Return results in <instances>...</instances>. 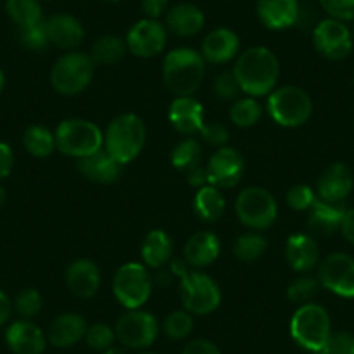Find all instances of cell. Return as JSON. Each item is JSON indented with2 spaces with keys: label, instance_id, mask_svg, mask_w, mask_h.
<instances>
[{
  "label": "cell",
  "instance_id": "obj_1",
  "mask_svg": "<svg viewBox=\"0 0 354 354\" xmlns=\"http://www.w3.org/2000/svg\"><path fill=\"white\" fill-rule=\"evenodd\" d=\"M233 73L240 84L241 93L252 97L270 96L278 84L280 63L268 47H250L240 54Z\"/></svg>",
  "mask_w": 354,
  "mask_h": 354
},
{
  "label": "cell",
  "instance_id": "obj_2",
  "mask_svg": "<svg viewBox=\"0 0 354 354\" xmlns=\"http://www.w3.org/2000/svg\"><path fill=\"white\" fill-rule=\"evenodd\" d=\"M205 59L195 49L179 47L170 50L163 59V80L177 96H193L202 85Z\"/></svg>",
  "mask_w": 354,
  "mask_h": 354
},
{
  "label": "cell",
  "instance_id": "obj_3",
  "mask_svg": "<svg viewBox=\"0 0 354 354\" xmlns=\"http://www.w3.org/2000/svg\"><path fill=\"white\" fill-rule=\"evenodd\" d=\"M146 145V125L138 115L124 113L110 122L104 132V149L120 165L132 162Z\"/></svg>",
  "mask_w": 354,
  "mask_h": 354
},
{
  "label": "cell",
  "instance_id": "obj_4",
  "mask_svg": "<svg viewBox=\"0 0 354 354\" xmlns=\"http://www.w3.org/2000/svg\"><path fill=\"white\" fill-rule=\"evenodd\" d=\"M54 138H56V148L63 155L78 160L94 155L104 146V134L101 129L84 118H70L61 122L54 132Z\"/></svg>",
  "mask_w": 354,
  "mask_h": 354
},
{
  "label": "cell",
  "instance_id": "obj_5",
  "mask_svg": "<svg viewBox=\"0 0 354 354\" xmlns=\"http://www.w3.org/2000/svg\"><path fill=\"white\" fill-rule=\"evenodd\" d=\"M290 333L299 346L319 354L332 333V322L326 309L315 302L302 304L292 316Z\"/></svg>",
  "mask_w": 354,
  "mask_h": 354
},
{
  "label": "cell",
  "instance_id": "obj_6",
  "mask_svg": "<svg viewBox=\"0 0 354 354\" xmlns=\"http://www.w3.org/2000/svg\"><path fill=\"white\" fill-rule=\"evenodd\" d=\"M268 111L281 127H301L311 118L313 101L304 88L285 85L268 96Z\"/></svg>",
  "mask_w": 354,
  "mask_h": 354
},
{
  "label": "cell",
  "instance_id": "obj_7",
  "mask_svg": "<svg viewBox=\"0 0 354 354\" xmlns=\"http://www.w3.org/2000/svg\"><path fill=\"white\" fill-rule=\"evenodd\" d=\"M94 77L91 54L66 53L56 61L50 71V84L63 96H77L88 87Z\"/></svg>",
  "mask_w": 354,
  "mask_h": 354
},
{
  "label": "cell",
  "instance_id": "obj_8",
  "mask_svg": "<svg viewBox=\"0 0 354 354\" xmlns=\"http://www.w3.org/2000/svg\"><path fill=\"white\" fill-rule=\"evenodd\" d=\"M236 216L243 226L262 231L273 226L278 216V203L268 189L261 186L245 188L236 198Z\"/></svg>",
  "mask_w": 354,
  "mask_h": 354
},
{
  "label": "cell",
  "instance_id": "obj_9",
  "mask_svg": "<svg viewBox=\"0 0 354 354\" xmlns=\"http://www.w3.org/2000/svg\"><path fill=\"white\" fill-rule=\"evenodd\" d=\"M153 290V281L146 266L127 262L115 273L113 294L124 308L139 309L148 302Z\"/></svg>",
  "mask_w": 354,
  "mask_h": 354
},
{
  "label": "cell",
  "instance_id": "obj_10",
  "mask_svg": "<svg viewBox=\"0 0 354 354\" xmlns=\"http://www.w3.org/2000/svg\"><path fill=\"white\" fill-rule=\"evenodd\" d=\"M181 301L188 313L210 315L221 304V288L214 278L200 271H189L181 280Z\"/></svg>",
  "mask_w": 354,
  "mask_h": 354
},
{
  "label": "cell",
  "instance_id": "obj_11",
  "mask_svg": "<svg viewBox=\"0 0 354 354\" xmlns=\"http://www.w3.org/2000/svg\"><path fill=\"white\" fill-rule=\"evenodd\" d=\"M158 332V319L151 313L141 311V309L127 311L115 326L117 340H120L125 347H131V349L149 347L151 344H155Z\"/></svg>",
  "mask_w": 354,
  "mask_h": 354
},
{
  "label": "cell",
  "instance_id": "obj_12",
  "mask_svg": "<svg viewBox=\"0 0 354 354\" xmlns=\"http://www.w3.org/2000/svg\"><path fill=\"white\" fill-rule=\"evenodd\" d=\"M318 283L339 297L354 299V259L344 252L330 254L319 264Z\"/></svg>",
  "mask_w": 354,
  "mask_h": 354
},
{
  "label": "cell",
  "instance_id": "obj_13",
  "mask_svg": "<svg viewBox=\"0 0 354 354\" xmlns=\"http://www.w3.org/2000/svg\"><path fill=\"white\" fill-rule=\"evenodd\" d=\"M313 44L326 59L340 61L353 50V35L344 21L326 18L316 25L313 32Z\"/></svg>",
  "mask_w": 354,
  "mask_h": 354
},
{
  "label": "cell",
  "instance_id": "obj_14",
  "mask_svg": "<svg viewBox=\"0 0 354 354\" xmlns=\"http://www.w3.org/2000/svg\"><path fill=\"white\" fill-rule=\"evenodd\" d=\"M127 50L138 57L158 56L167 44V28L158 19L145 18L136 23L127 33Z\"/></svg>",
  "mask_w": 354,
  "mask_h": 354
},
{
  "label": "cell",
  "instance_id": "obj_15",
  "mask_svg": "<svg viewBox=\"0 0 354 354\" xmlns=\"http://www.w3.org/2000/svg\"><path fill=\"white\" fill-rule=\"evenodd\" d=\"M205 169L210 186H216L219 189L233 188L240 183L241 176H243L245 162L243 156L236 149L223 146L210 156Z\"/></svg>",
  "mask_w": 354,
  "mask_h": 354
},
{
  "label": "cell",
  "instance_id": "obj_16",
  "mask_svg": "<svg viewBox=\"0 0 354 354\" xmlns=\"http://www.w3.org/2000/svg\"><path fill=\"white\" fill-rule=\"evenodd\" d=\"M354 186L353 170L346 163H333L319 176L316 196L330 203H344Z\"/></svg>",
  "mask_w": 354,
  "mask_h": 354
},
{
  "label": "cell",
  "instance_id": "obj_17",
  "mask_svg": "<svg viewBox=\"0 0 354 354\" xmlns=\"http://www.w3.org/2000/svg\"><path fill=\"white\" fill-rule=\"evenodd\" d=\"M169 122L179 134L192 136L205 125V111L202 103L193 96H177L170 103Z\"/></svg>",
  "mask_w": 354,
  "mask_h": 354
},
{
  "label": "cell",
  "instance_id": "obj_18",
  "mask_svg": "<svg viewBox=\"0 0 354 354\" xmlns=\"http://www.w3.org/2000/svg\"><path fill=\"white\" fill-rule=\"evenodd\" d=\"M257 16L270 30L292 28L301 18L299 0H257Z\"/></svg>",
  "mask_w": 354,
  "mask_h": 354
},
{
  "label": "cell",
  "instance_id": "obj_19",
  "mask_svg": "<svg viewBox=\"0 0 354 354\" xmlns=\"http://www.w3.org/2000/svg\"><path fill=\"white\" fill-rule=\"evenodd\" d=\"M6 342L15 354H44L47 335L30 319H21L9 326Z\"/></svg>",
  "mask_w": 354,
  "mask_h": 354
},
{
  "label": "cell",
  "instance_id": "obj_20",
  "mask_svg": "<svg viewBox=\"0 0 354 354\" xmlns=\"http://www.w3.org/2000/svg\"><path fill=\"white\" fill-rule=\"evenodd\" d=\"M66 285L77 297H94L101 287L100 268L88 259H77L66 271Z\"/></svg>",
  "mask_w": 354,
  "mask_h": 354
},
{
  "label": "cell",
  "instance_id": "obj_21",
  "mask_svg": "<svg viewBox=\"0 0 354 354\" xmlns=\"http://www.w3.org/2000/svg\"><path fill=\"white\" fill-rule=\"evenodd\" d=\"M285 257L290 268L299 273H309L319 262V248L311 234L297 233L287 240Z\"/></svg>",
  "mask_w": 354,
  "mask_h": 354
},
{
  "label": "cell",
  "instance_id": "obj_22",
  "mask_svg": "<svg viewBox=\"0 0 354 354\" xmlns=\"http://www.w3.org/2000/svg\"><path fill=\"white\" fill-rule=\"evenodd\" d=\"M49 42L59 49L73 50L84 42V26L71 15H54L46 21Z\"/></svg>",
  "mask_w": 354,
  "mask_h": 354
},
{
  "label": "cell",
  "instance_id": "obj_23",
  "mask_svg": "<svg viewBox=\"0 0 354 354\" xmlns=\"http://www.w3.org/2000/svg\"><path fill=\"white\" fill-rule=\"evenodd\" d=\"M240 50V39L230 28H217L205 37L202 44L203 59L214 64H224Z\"/></svg>",
  "mask_w": 354,
  "mask_h": 354
},
{
  "label": "cell",
  "instance_id": "obj_24",
  "mask_svg": "<svg viewBox=\"0 0 354 354\" xmlns=\"http://www.w3.org/2000/svg\"><path fill=\"white\" fill-rule=\"evenodd\" d=\"M78 170L87 177L88 181L100 183V185H111L120 177L122 165L106 149H100L94 155L78 160Z\"/></svg>",
  "mask_w": 354,
  "mask_h": 354
},
{
  "label": "cell",
  "instance_id": "obj_25",
  "mask_svg": "<svg viewBox=\"0 0 354 354\" xmlns=\"http://www.w3.org/2000/svg\"><path fill=\"white\" fill-rule=\"evenodd\" d=\"M85 332H87V323L80 315L75 313H64L59 315L49 326L47 332V340L53 344L54 347H71L82 339H85Z\"/></svg>",
  "mask_w": 354,
  "mask_h": 354
},
{
  "label": "cell",
  "instance_id": "obj_26",
  "mask_svg": "<svg viewBox=\"0 0 354 354\" xmlns=\"http://www.w3.org/2000/svg\"><path fill=\"white\" fill-rule=\"evenodd\" d=\"M167 28L179 37H193L205 26V15L195 4H177L167 12Z\"/></svg>",
  "mask_w": 354,
  "mask_h": 354
},
{
  "label": "cell",
  "instance_id": "obj_27",
  "mask_svg": "<svg viewBox=\"0 0 354 354\" xmlns=\"http://www.w3.org/2000/svg\"><path fill=\"white\" fill-rule=\"evenodd\" d=\"M346 210L344 203H330L316 196L315 203L309 209V230L316 234H325V236L335 233L337 230H340Z\"/></svg>",
  "mask_w": 354,
  "mask_h": 354
},
{
  "label": "cell",
  "instance_id": "obj_28",
  "mask_svg": "<svg viewBox=\"0 0 354 354\" xmlns=\"http://www.w3.org/2000/svg\"><path fill=\"white\" fill-rule=\"evenodd\" d=\"M221 254L219 238L209 231L195 233L185 245V261L186 264L195 268H207L212 264Z\"/></svg>",
  "mask_w": 354,
  "mask_h": 354
},
{
  "label": "cell",
  "instance_id": "obj_29",
  "mask_svg": "<svg viewBox=\"0 0 354 354\" xmlns=\"http://www.w3.org/2000/svg\"><path fill=\"white\" fill-rule=\"evenodd\" d=\"M174 243L169 234L162 230L149 231L148 236L145 238L141 247V257L146 266L160 270L167 262L172 261Z\"/></svg>",
  "mask_w": 354,
  "mask_h": 354
},
{
  "label": "cell",
  "instance_id": "obj_30",
  "mask_svg": "<svg viewBox=\"0 0 354 354\" xmlns=\"http://www.w3.org/2000/svg\"><path fill=\"white\" fill-rule=\"evenodd\" d=\"M224 210H226V200L219 188L207 185L198 189L195 196V212L200 219L214 223L223 217Z\"/></svg>",
  "mask_w": 354,
  "mask_h": 354
},
{
  "label": "cell",
  "instance_id": "obj_31",
  "mask_svg": "<svg viewBox=\"0 0 354 354\" xmlns=\"http://www.w3.org/2000/svg\"><path fill=\"white\" fill-rule=\"evenodd\" d=\"M6 12L11 21L19 26V30L44 21L42 6L39 0H6Z\"/></svg>",
  "mask_w": 354,
  "mask_h": 354
},
{
  "label": "cell",
  "instance_id": "obj_32",
  "mask_svg": "<svg viewBox=\"0 0 354 354\" xmlns=\"http://www.w3.org/2000/svg\"><path fill=\"white\" fill-rule=\"evenodd\" d=\"M125 53H127L125 40H122L117 35H104L93 44L91 57H93L94 63L115 64L125 56Z\"/></svg>",
  "mask_w": 354,
  "mask_h": 354
},
{
  "label": "cell",
  "instance_id": "obj_33",
  "mask_svg": "<svg viewBox=\"0 0 354 354\" xmlns=\"http://www.w3.org/2000/svg\"><path fill=\"white\" fill-rule=\"evenodd\" d=\"M23 142L26 151L37 158H46L56 149V138L44 125H30L23 136Z\"/></svg>",
  "mask_w": 354,
  "mask_h": 354
},
{
  "label": "cell",
  "instance_id": "obj_34",
  "mask_svg": "<svg viewBox=\"0 0 354 354\" xmlns=\"http://www.w3.org/2000/svg\"><path fill=\"white\" fill-rule=\"evenodd\" d=\"M170 160H172V165L176 169L189 172V170L200 165V160H202V146H200V142L196 139H185V141L176 145V148L172 149Z\"/></svg>",
  "mask_w": 354,
  "mask_h": 354
},
{
  "label": "cell",
  "instance_id": "obj_35",
  "mask_svg": "<svg viewBox=\"0 0 354 354\" xmlns=\"http://www.w3.org/2000/svg\"><path fill=\"white\" fill-rule=\"evenodd\" d=\"M268 250V241L259 233H245L234 243V255L241 262H255Z\"/></svg>",
  "mask_w": 354,
  "mask_h": 354
},
{
  "label": "cell",
  "instance_id": "obj_36",
  "mask_svg": "<svg viewBox=\"0 0 354 354\" xmlns=\"http://www.w3.org/2000/svg\"><path fill=\"white\" fill-rule=\"evenodd\" d=\"M230 117L238 127H252L257 124L262 117V106L255 97L248 96L238 100L230 111Z\"/></svg>",
  "mask_w": 354,
  "mask_h": 354
},
{
  "label": "cell",
  "instance_id": "obj_37",
  "mask_svg": "<svg viewBox=\"0 0 354 354\" xmlns=\"http://www.w3.org/2000/svg\"><path fill=\"white\" fill-rule=\"evenodd\" d=\"M165 335L172 340H183L193 332V318L188 311L170 313L163 323Z\"/></svg>",
  "mask_w": 354,
  "mask_h": 354
},
{
  "label": "cell",
  "instance_id": "obj_38",
  "mask_svg": "<svg viewBox=\"0 0 354 354\" xmlns=\"http://www.w3.org/2000/svg\"><path fill=\"white\" fill-rule=\"evenodd\" d=\"M85 340H87L88 347L96 351H106L113 347L115 340H117V333L111 326L104 325V323H94V325L87 326L85 332Z\"/></svg>",
  "mask_w": 354,
  "mask_h": 354
},
{
  "label": "cell",
  "instance_id": "obj_39",
  "mask_svg": "<svg viewBox=\"0 0 354 354\" xmlns=\"http://www.w3.org/2000/svg\"><path fill=\"white\" fill-rule=\"evenodd\" d=\"M318 292V281L311 277H301L287 288V297L295 304H308Z\"/></svg>",
  "mask_w": 354,
  "mask_h": 354
},
{
  "label": "cell",
  "instance_id": "obj_40",
  "mask_svg": "<svg viewBox=\"0 0 354 354\" xmlns=\"http://www.w3.org/2000/svg\"><path fill=\"white\" fill-rule=\"evenodd\" d=\"M19 40L23 46L30 50H44L49 46V37H47L46 21H40L28 28L19 30Z\"/></svg>",
  "mask_w": 354,
  "mask_h": 354
},
{
  "label": "cell",
  "instance_id": "obj_41",
  "mask_svg": "<svg viewBox=\"0 0 354 354\" xmlns=\"http://www.w3.org/2000/svg\"><path fill=\"white\" fill-rule=\"evenodd\" d=\"M42 309V297L35 288H26L16 297V311L25 319L35 318Z\"/></svg>",
  "mask_w": 354,
  "mask_h": 354
},
{
  "label": "cell",
  "instance_id": "obj_42",
  "mask_svg": "<svg viewBox=\"0 0 354 354\" xmlns=\"http://www.w3.org/2000/svg\"><path fill=\"white\" fill-rule=\"evenodd\" d=\"M319 354H354V335L351 332H332Z\"/></svg>",
  "mask_w": 354,
  "mask_h": 354
},
{
  "label": "cell",
  "instance_id": "obj_43",
  "mask_svg": "<svg viewBox=\"0 0 354 354\" xmlns=\"http://www.w3.org/2000/svg\"><path fill=\"white\" fill-rule=\"evenodd\" d=\"M315 200H316V193L306 185L292 186L287 193L288 207L294 210H297V212L311 209L313 203H315Z\"/></svg>",
  "mask_w": 354,
  "mask_h": 354
},
{
  "label": "cell",
  "instance_id": "obj_44",
  "mask_svg": "<svg viewBox=\"0 0 354 354\" xmlns=\"http://www.w3.org/2000/svg\"><path fill=\"white\" fill-rule=\"evenodd\" d=\"M214 93L221 100H236L241 88L233 71H224V73L217 75L214 80Z\"/></svg>",
  "mask_w": 354,
  "mask_h": 354
},
{
  "label": "cell",
  "instance_id": "obj_45",
  "mask_svg": "<svg viewBox=\"0 0 354 354\" xmlns=\"http://www.w3.org/2000/svg\"><path fill=\"white\" fill-rule=\"evenodd\" d=\"M326 15L339 21H354V0H319Z\"/></svg>",
  "mask_w": 354,
  "mask_h": 354
},
{
  "label": "cell",
  "instance_id": "obj_46",
  "mask_svg": "<svg viewBox=\"0 0 354 354\" xmlns=\"http://www.w3.org/2000/svg\"><path fill=\"white\" fill-rule=\"evenodd\" d=\"M200 134H202L203 141H207L212 146H219V148H223L227 142V139H230L227 129L223 124H205L202 131H200Z\"/></svg>",
  "mask_w": 354,
  "mask_h": 354
},
{
  "label": "cell",
  "instance_id": "obj_47",
  "mask_svg": "<svg viewBox=\"0 0 354 354\" xmlns=\"http://www.w3.org/2000/svg\"><path fill=\"white\" fill-rule=\"evenodd\" d=\"M15 167V153H12L11 146L6 142H0V181H4L6 177L12 172Z\"/></svg>",
  "mask_w": 354,
  "mask_h": 354
},
{
  "label": "cell",
  "instance_id": "obj_48",
  "mask_svg": "<svg viewBox=\"0 0 354 354\" xmlns=\"http://www.w3.org/2000/svg\"><path fill=\"white\" fill-rule=\"evenodd\" d=\"M183 354H223L216 344L205 339H195L185 347Z\"/></svg>",
  "mask_w": 354,
  "mask_h": 354
},
{
  "label": "cell",
  "instance_id": "obj_49",
  "mask_svg": "<svg viewBox=\"0 0 354 354\" xmlns=\"http://www.w3.org/2000/svg\"><path fill=\"white\" fill-rule=\"evenodd\" d=\"M167 8H169V0H142V12L149 19H158L160 16L165 15Z\"/></svg>",
  "mask_w": 354,
  "mask_h": 354
},
{
  "label": "cell",
  "instance_id": "obj_50",
  "mask_svg": "<svg viewBox=\"0 0 354 354\" xmlns=\"http://www.w3.org/2000/svg\"><path fill=\"white\" fill-rule=\"evenodd\" d=\"M188 183L192 186H196V188H203V186L209 185V176H207L205 167L198 165L195 169H192L188 172Z\"/></svg>",
  "mask_w": 354,
  "mask_h": 354
},
{
  "label": "cell",
  "instance_id": "obj_51",
  "mask_svg": "<svg viewBox=\"0 0 354 354\" xmlns=\"http://www.w3.org/2000/svg\"><path fill=\"white\" fill-rule=\"evenodd\" d=\"M340 231H342L344 238L354 245V209L346 210L342 224H340Z\"/></svg>",
  "mask_w": 354,
  "mask_h": 354
},
{
  "label": "cell",
  "instance_id": "obj_52",
  "mask_svg": "<svg viewBox=\"0 0 354 354\" xmlns=\"http://www.w3.org/2000/svg\"><path fill=\"white\" fill-rule=\"evenodd\" d=\"M11 301H9V297L4 292L0 290V326L4 325V323L11 318Z\"/></svg>",
  "mask_w": 354,
  "mask_h": 354
},
{
  "label": "cell",
  "instance_id": "obj_53",
  "mask_svg": "<svg viewBox=\"0 0 354 354\" xmlns=\"http://www.w3.org/2000/svg\"><path fill=\"white\" fill-rule=\"evenodd\" d=\"M6 198H8V195H6L4 186H0V207L4 205V203H6Z\"/></svg>",
  "mask_w": 354,
  "mask_h": 354
},
{
  "label": "cell",
  "instance_id": "obj_54",
  "mask_svg": "<svg viewBox=\"0 0 354 354\" xmlns=\"http://www.w3.org/2000/svg\"><path fill=\"white\" fill-rule=\"evenodd\" d=\"M4 85H6V75L4 71L0 70V94H2V91H4Z\"/></svg>",
  "mask_w": 354,
  "mask_h": 354
},
{
  "label": "cell",
  "instance_id": "obj_55",
  "mask_svg": "<svg viewBox=\"0 0 354 354\" xmlns=\"http://www.w3.org/2000/svg\"><path fill=\"white\" fill-rule=\"evenodd\" d=\"M104 354H125L122 349H117V347H110V349L104 351Z\"/></svg>",
  "mask_w": 354,
  "mask_h": 354
},
{
  "label": "cell",
  "instance_id": "obj_56",
  "mask_svg": "<svg viewBox=\"0 0 354 354\" xmlns=\"http://www.w3.org/2000/svg\"><path fill=\"white\" fill-rule=\"evenodd\" d=\"M139 354H156V353H149V351H145V353H139Z\"/></svg>",
  "mask_w": 354,
  "mask_h": 354
},
{
  "label": "cell",
  "instance_id": "obj_57",
  "mask_svg": "<svg viewBox=\"0 0 354 354\" xmlns=\"http://www.w3.org/2000/svg\"><path fill=\"white\" fill-rule=\"evenodd\" d=\"M108 2H117V0H108Z\"/></svg>",
  "mask_w": 354,
  "mask_h": 354
}]
</instances>
